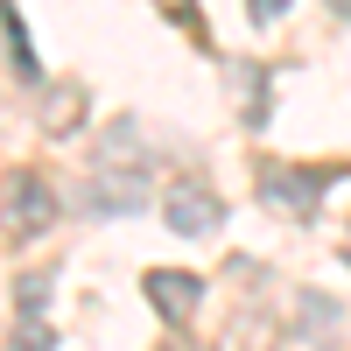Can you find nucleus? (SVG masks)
I'll list each match as a JSON object with an SVG mask.
<instances>
[{
    "instance_id": "4468645a",
    "label": "nucleus",
    "mask_w": 351,
    "mask_h": 351,
    "mask_svg": "<svg viewBox=\"0 0 351 351\" xmlns=\"http://www.w3.org/2000/svg\"><path fill=\"white\" fill-rule=\"evenodd\" d=\"M344 260H351V246H344Z\"/></svg>"
},
{
    "instance_id": "f8f14e48",
    "label": "nucleus",
    "mask_w": 351,
    "mask_h": 351,
    "mask_svg": "<svg viewBox=\"0 0 351 351\" xmlns=\"http://www.w3.org/2000/svg\"><path fill=\"white\" fill-rule=\"evenodd\" d=\"M155 351H183V344H155Z\"/></svg>"
},
{
    "instance_id": "f257e3e1",
    "label": "nucleus",
    "mask_w": 351,
    "mask_h": 351,
    "mask_svg": "<svg viewBox=\"0 0 351 351\" xmlns=\"http://www.w3.org/2000/svg\"><path fill=\"white\" fill-rule=\"evenodd\" d=\"M56 225V190L43 183V169H14L0 183V239L8 246H28Z\"/></svg>"
},
{
    "instance_id": "9b49d317",
    "label": "nucleus",
    "mask_w": 351,
    "mask_h": 351,
    "mask_svg": "<svg viewBox=\"0 0 351 351\" xmlns=\"http://www.w3.org/2000/svg\"><path fill=\"white\" fill-rule=\"evenodd\" d=\"M155 8H162L169 21H190V14H197V8H190V0H155Z\"/></svg>"
},
{
    "instance_id": "423d86ee",
    "label": "nucleus",
    "mask_w": 351,
    "mask_h": 351,
    "mask_svg": "<svg viewBox=\"0 0 351 351\" xmlns=\"http://www.w3.org/2000/svg\"><path fill=\"white\" fill-rule=\"evenodd\" d=\"M141 197H148V190H141V176H120V183H92V190H84V204H92L99 218H120V211H141Z\"/></svg>"
},
{
    "instance_id": "1a4fd4ad",
    "label": "nucleus",
    "mask_w": 351,
    "mask_h": 351,
    "mask_svg": "<svg viewBox=\"0 0 351 351\" xmlns=\"http://www.w3.org/2000/svg\"><path fill=\"white\" fill-rule=\"evenodd\" d=\"M14 302H21V316H36V309L49 302V274H21V281H14Z\"/></svg>"
},
{
    "instance_id": "f03ea898",
    "label": "nucleus",
    "mask_w": 351,
    "mask_h": 351,
    "mask_svg": "<svg viewBox=\"0 0 351 351\" xmlns=\"http://www.w3.org/2000/svg\"><path fill=\"white\" fill-rule=\"evenodd\" d=\"M324 183H337V169H288V162H260V204H274L288 218H309Z\"/></svg>"
},
{
    "instance_id": "7ed1b4c3",
    "label": "nucleus",
    "mask_w": 351,
    "mask_h": 351,
    "mask_svg": "<svg viewBox=\"0 0 351 351\" xmlns=\"http://www.w3.org/2000/svg\"><path fill=\"white\" fill-rule=\"evenodd\" d=\"M141 295L162 309L169 330H183L197 316V302H204V274H190V267H148V274H141Z\"/></svg>"
},
{
    "instance_id": "20e7f679",
    "label": "nucleus",
    "mask_w": 351,
    "mask_h": 351,
    "mask_svg": "<svg viewBox=\"0 0 351 351\" xmlns=\"http://www.w3.org/2000/svg\"><path fill=\"white\" fill-rule=\"evenodd\" d=\"M162 218H169V232H183V239H197V232H211V225L225 218V197L183 176V183H169V190H162Z\"/></svg>"
},
{
    "instance_id": "39448f33",
    "label": "nucleus",
    "mask_w": 351,
    "mask_h": 351,
    "mask_svg": "<svg viewBox=\"0 0 351 351\" xmlns=\"http://www.w3.org/2000/svg\"><path fill=\"white\" fill-rule=\"evenodd\" d=\"M71 127H84V84H49V112H43V134H71Z\"/></svg>"
},
{
    "instance_id": "ddd939ff",
    "label": "nucleus",
    "mask_w": 351,
    "mask_h": 351,
    "mask_svg": "<svg viewBox=\"0 0 351 351\" xmlns=\"http://www.w3.org/2000/svg\"><path fill=\"white\" fill-rule=\"evenodd\" d=\"M337 8H344V14H351V0H337Z\"/></svg>"
},
{
    "instance_id": "0eeeda50",
    "label": "nucleus",
    "mask_w": 351,
    "mask_h": 351,
    "mask_svg": "<svg viewBox=\"0 0 351 351\" xmlns=\"http://www.w3.org/2000/svg\"><path fill=\"white\" fill-rule=\"evenodd\" d=\"M0 28H8L14 71H21V77H36V49H28V28H21V14H14V0H0Z\"/></svg>"
},
{
    "instance_id": "9d476101",
    "label": "nucleus",
    "mask_w": 351,
    "mask_h": 351,
    "mask_svg": "<svg viewBox=\"0 0 351 351\" xmlns=\"http://www.w3.org/2000/svg\"><path fill=\"white\" fill-rule=\"evenodd\" d=\"M246 14L267 28V21H281V14H288V0H246Z\"/></svg>"
},
{
    "instance_id": "6e6552de",
    "label": "nucleus",
    "mask_w": 351,
    "mask_h": 351,
    "mask_svg": "<svg viewBox=\"0 0 351 351\" xmlns=\"http://www.w3.org/2000/svg\"><path fill=\"white\" fill-rule=\"evenodd\" d=\"M14 351H56V330L43 324V316H21V330H14Z\"/></svg>"
}]
</instances>
